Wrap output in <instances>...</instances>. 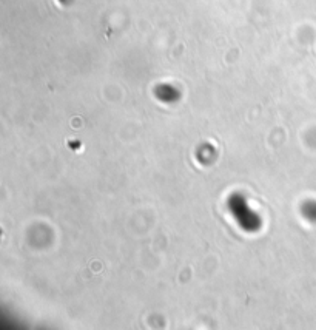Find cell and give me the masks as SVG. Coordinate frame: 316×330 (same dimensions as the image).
Returning a JSON list of instances; mask_svg holds the SVG:
<instances>
[]
</instances>
